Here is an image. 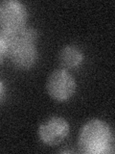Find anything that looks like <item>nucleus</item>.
<instances>
[{
	"label": "nucleus",
	"mask_w": 115,
	"mask_h": 154,
	"mask_svg": "<svg viewBox=\"0 0 115 154\" xmlns=\"http://www.w3.org/2000/svg\"><path fill=\"white\" fill-rule=\"evenodd\" d=\"M78 144L81 152L85 154L111 153L114 146L112 129L102 119H90L80 130Z\"/></svg>",
	"instance_id": "f257e3e1"
},
{
	"label": "nucleus",
	"mask_w": 115,
	"mask_h": 154,
	"mask_svg": "<svg viewBox=\"0 0 115 154\" xmlns=\"http://www.w3.org/2000/svg\"><path fill=\"white\" fill-rule=\"evenodd\" d=\"M37 38L38 32L33 27L25 26L16 32V40L7 53L16 69L27 70L35 66L38 57L36 45Z\"/></svg>",
	"instance_id": "f03ea898"
},
{
	"label": "nucleus",
	"mask_w": 115,
	"mask_h": 154,
	"mask_svg": "<svg viewBox=\"0 0 115 154\" xmlns=\"http://www.w3.org/2000/svg\"><path fill=\"white\" fill-rule=\"evenodd\" d=\"M46 90L52 99L64 102L75 94L77 83L66 69H56L48 77Z\"/></svg>",
	"instance_id": "7ed1b4c3"
},
{
	"label": "nucleus",
	"mask_w": 115,
	"mask_h": 154,
	"mask_svg": "<svg viewBox=\"0 0 115 154\" xmlns=\"http://www.w3.org/2000/svg\"><path fill=\"white\" fill-rule=\"evenodd\" d=\"M28 12L25 5L17 0L0 1V28L16 32L26 26Z\"/></svg>",
	"instance_id": "20e7f679"
},
{
	"label": "nucleus",
	"mask_w": 115,
	"mask_h": 154,
	"mask_svg": "<svg viewBox=\"0 0 115 154\" xmlns=\"http://www.w3.org/2000/svg\"><path fill=\"white\" fill-rule=\"evenodd\" d=\"M70 125L67 120L59 116H53L43 122L37 130L38 138L47 146H57L67 138Z\"/></svg>",
	"instance_id": "39448f33"
},
{
	"label": "nucleus",
	"mask_w": 115,
	"mask_h": 154,
	"mask_svg": "<svg viewBox=\"0 0 115 154\" xmlns=\"http://www.w3.org/2000/svg\"><path fill=\"white\" fill-rule=\"evenodd\" d=\"M59 61L65 69H77L83 64L84 53L76 45H65L60 51Z\"/></svg>",
	"instance_id": "423d86ee"
},
{
	"label": "nucleus",
	"mask_w": 115,
	"mask_h": 154,
	"mask_svg": "<svg viewBox=\"0 0 115 154\" xmlns=\"http://www.w3.org/2000/svg\"><path fill=\"white\" fill-rule=\"evenodd\" d=\"M5 94H6V86H5V83L0 79V102L4 99Z\"/></svg>",
	"instance_id": "0eeeda50"
},
{
	"label": "nucleus",
	"mask_w": 115,
	"mask_h": 154,
	"mask_svg": "<svg viewBox=\"0 0 115 154\" xmlns=\"http://www.w3.org/2000/svg\"><path fill=\"white\" fill-rule=\"evenodd\" d=\"M7 56V51H6V49L0 45V65L2 64L3 63V61H4V59H5V57Z\"/></svg>",
	"instance_id": "6e6552de"
}]
</instances>
